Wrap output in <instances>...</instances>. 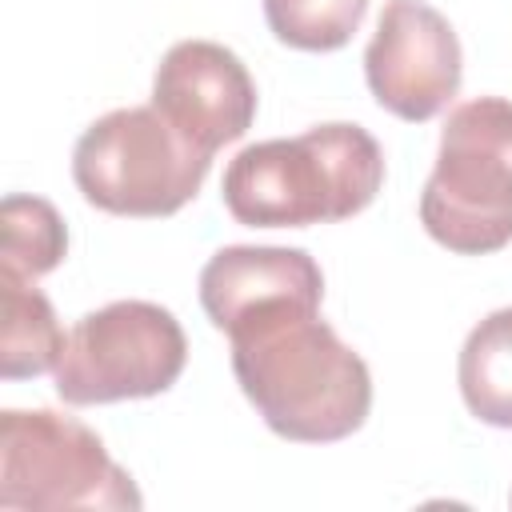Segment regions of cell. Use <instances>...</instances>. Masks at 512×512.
<instances>
[{
  "mask_svg": "<svg viewBox=\"0 0 512 512\" xmlns=\"http://www.w3.org/2000/svg\"><path fill=\"white\" fill-rule=\"evenodd\" d=\"M0 268L24 280L52 272L68 252V228L60 212L40 196H4L0 204Z\"/></svg>",
  "mask_w": 512,
  "mask_h": 512,
  "instance_id": "7c38bea8",
  "label": "cell"
},
{
  "mask_svg": "<svg viewBox=\"0 0 512 512\" xmlns=\"http://www.w3.org/2000/svg\"><path fill=\"white\" fill-rule=\"evenodd\" d=\"M232 372L260 420L296 444H332L364 428L372 372L328 320L320 300H268L228 328Z\"/></svg>",
  "mask_w": 512,
  "mask_h": 512,
  "instance_id": "6da1fadb",
  "label": "cell"
},
{
  "mask_svg": "<svg viewBox=\"0 0 512 512\" xmlns=\"http://www.w3.org/2000/svg\"><path fill=\"white\" fill-rule=\"evenodd\" d=\"M188 360L180 320L152 300H112L76 320L56 364L64 404H116L168 392Z\"/></svg>",
  "mask_w": 512,
  "mask_h": 512,
  "instance_id": "8992f818",
  "label": "cell"
},
{
  "mask_svg": "<svg viewBox=\"0 0 512 512\" xmlns=\"http://www.w3.org/2000/svg\"><path fill=\"white\" fill-rule=\"evenodd\" d=\"M284 296L324 300V272L304 248L232 244L200 268V304L220 332H228L256 304Z\"/></svg>",
  "mask_w": 512,
  "mask_h": 512,
  "instance_id": "9c48e42d",
  "label": "cell"
},
{
  "mask_svg": "<svg viewBox=\"0 0 512 512\" xmlns=\"http://www.w3.org/2000/svg\"><path fill=\"white\" fill-rule=\"evenodd\" d=\"M0 316V376L24 380L56 372L68 336L60 332L48 296L32 280L0 268Z\"/></svg>",
  "mask_w": 512,
  "mask_h": 512,
  "instance_id": "30bf717a",
  "label": "cell"
},
{
  "mask_svg": "<svg viewBox=\"0 0 512 512\" xmlns=\"http://www.w3.org/2000/svg\"><path fill=\"white\" fill-rule=\"evenodd\" d=\"M152 108L200 152L216 156L256 120V84L244 60L216 40H180L152 76Z\"/></svg>",
  "mask_w": 512,
  "mask_h": 512,
  "instance_id": "ba28073f",
  "label": "cell"
},
{
  "mask_svg": "<svg viewBox=\"0 0 512 512\" xmlns=\"http://www.w3.org/2000/svg\"><path fill=\"white\" fill-rule=\"evenodd\" d=\"M208 168L212 156L188 144L152 104L100 116L72 148L76 188L112 216H172L200 192Z\"/></svg>",
  "mask_w": 512,
  "mask_h": 512,
  "instance_id": "277c9868",
  "label": "cell"
},
{
  "mask_svg": "<svg viewBox=\"0 0 512 512\" xmlns=\"http://www.w3.org/2000/svg\"><path fill=\"white\" fill-rule=\"evenodd\" d=\"M464 60L452 24L424 0H388L364 48L376 104L400 120H432L460 92Z\"/></svg>",
  "mask_w": 512,
  "mask_h": 512,
  "instance_id": "52a82bcc",
  "label": "cell"
},
{
  "mask_svg": "<svg viewBox=\"0 0 512 512\" xmlns=\"http://www.w3.org/2000/svg\"><path fill=\"white\" fill-rule=\"evenodd\" d=\"M364 12L368 0H264V20L272 36L300 52L344 48L356 36Z\"/></svg>",
  "mask_w": 512,
  "mask_h": 512,
  "instance_id": "4fadbf2b",
  "label": "cell"
},
{
  "mask_svg": "<svg viewBox=\"0 0 512 512\" xmlns=\"http://www.w3.org/2000/svg\"><path fill=\"white\" fill-rule=\"evenodd\" d=\"M384 184V152L360 124H316L260 140L224 168V208L248 228H308L364 212Z\"/></svg>",
  "mask_w": 512,
  "mask_h": 512,
  "instance_id": "7a4b0ae2",
  "label": "cell"
},
{
  "mask_svg": "<svg viewBox=\"0 0 512 512\" xmlns=\"http://www.w3.org/2000/svg\"><path fill=\"white\" fill-rule=\"evenodd\" d=\"M456 380L476 420L492 428H512V308L488 312L468 332Z\"/></svg>",
  "mask_w": 512,
  "mask_h": 512,
  "instance_id": "8fae6325",
  "label": "cell"
},
{
  "mask_svg": "<svg viewBox=\"0 0 512 512\" xmlns=\"http://www.w3.org/2000/svg\"><path fill=\"white\" fill-rule=\"evenodd\" d=\"M144 500L132 476L108 456L104 440L76 416L52 408L0 412V508L64 512L104 508L136 512Z\"/></svg>",
  "mask_w": 512,
  "mask_h": 512,
  "instance_id": "5b68a950",
  "label": "cell"
},
{
  "mask_svg": "<svg viewBox=\"0 0 512 512\" xmlns=\"http://www.w3.org/2000/svg\"><path fill=\"white\" fill-rule=\"evenodd\" d=\"M420 224L460 256L512 244V100L476 96L448 112L436 168L420 192Z\"/></svg>",
  "mask_w": 512,
  "mask_h": 512,
  "instance_id": "3957f363",
  "label": "cell"
}]
</instances>
